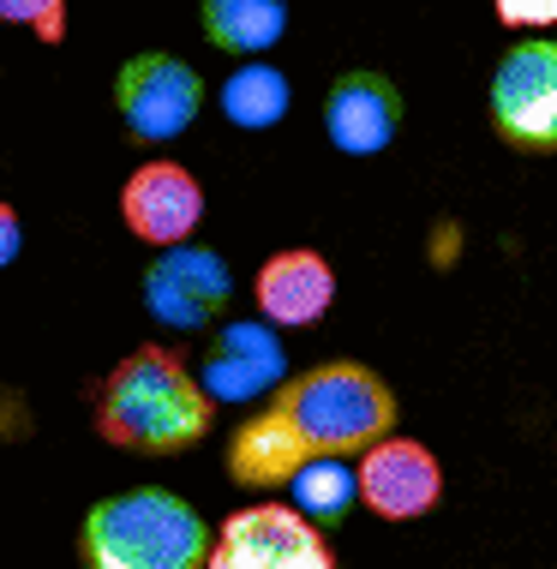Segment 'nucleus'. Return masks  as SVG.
I'll return each mask as SVG.
<instances>
[{
  "instance_id": "nucleus-1",
  "label": "nucleus",
  "mask_w": 557,
  "mask_h": 569,
  "mask_svg": "<svg viewBox=\"0 0 557 569\" xmlns=\"http://www.w3.org/2000/svg\"><path fill=\"white\" fill-rule=\"evenodd\" d=\"M210 420H216V396L205 390V378H192L180 353L157 342L132 348L97 396V432L138 456L192 450V443L210 438Z\"/></svg>"
},
{
  "instance_id": "nucleus-2",
  "label": "nucleus",
  "mask_w": 557,
  "mask_h": 569,
  "mask_svg": "<svg viewBox=\"0 0 557 569\" xmlns=\"http://www.w3.org/2000/svg\"><path fill=\"white\" fill-rule=\"evenodd\" d=\"M216 533L205 516L162 486H132L102 498L79 528L84 569H205Z\"/></svg>"
},
{
  "instance_id": "nucleus-3",
  "label": "nucleus",
  "mask_w": 557,
  "mask_h": 569,
  "mask_svg": "<svg viewBox=\"0 0 557 569\" xmlns=\"http://www.w3.org/2000/svg\"><path fill=\"white\" fill-rule=\"evenodd\" d=\"M312 456H360L396 432V390L360 360H324L270 396Z\"/></svg>"
},
{
  "instance_id": "nucleus-4",
  "label": "nucleus",
  "mask_w": 557,
  "mask_h": 569,
  "mask_svg": "<svg viewBox=\"0 0 557 569\" xmlns=\"http://www.w3.org/2000/svg\"><path fill=\"white\" fill-rule=\"evenodd\" d=\"M486 109H491V132L509 150L551 157L557 150V42L546 37L509 42L498 72H491Z\"/></svg>"
},
{
  "instance_id": "nucleus-5",
  "label": "nucleus",
  "mask_w": 557,
  "mask_h": 569,
  "mask_svg": "<svg viewBox=\"0 0 557 569\" xmlns=\"http://www.w3.org/2000/svg\"><path fill=\"white\" fill-rule=\"evenodd\" d=\"M205 109V79L180 54L145 49L115 72V114L138 144H175Z\"/></svg>"
},
{
  "instance_id": "nucleus-6",
  "label": "nucleus",
  "mask_w": 557,
  "mask_h": 569,
  "mask_svg": "<svg viewBox=\"0 0 557 569\" xmlns=\"http://www.w3.org/2000/svg\"><path fill=\"white\" fill-rule=\"evenodd\" d=\"M205 569H336V551L300 503H252L216 528Z\"/></svg>"
},
{
  "instance_id": "nucleus-7",
  "label": "nucleus",
  "mask_w": 557,
  "mask_h": 569,
  "mask_svg": "<svg viewBox=\"0 0 557 569\" xmlns=\"http://www.w3.org/2000/svg\"><path fill=\"white\" fill-rule=\"evenodd\" d=\"M228 300H235V276L210 246H162V258L145 270V306L168 330H205L228 312Z\"/></svg>"
},
{
  "instance_id": "nucleus-8",
  "label": "nucleus",
  "mask_w": 557,
  "mask_h": 569,
  "mask_svg": "<svg viewBox=\"0 0 557 569\" xmlns=\"http://www.w3.org/2000/svg\"><path fill=\"white\" fill-rule=\"evenodd\" d=\"M120 222H127L132 240L157 246V252L162 246H180L205 222V187H198L192 168L157 157L127 174V187H120Z\"/></svg>"
},
{
  "instance_id": "nucleus-9",
  "label": "nucleus",
  "mask_w": 557,
  "mask_h": 569,
  "mask_svg": "<svg viewBox=\"0 0 557 569\" xmlns=\"http://www.w3.org/2000/svg\"><path fill=\"white\" fill-rule=\"evenodd\" d=\"M444 498V468L420 438H378L360 450V503L384 521H420Z\"/></svg>"
},
{
  "instance_id": "nucleus-10",
  "label": "nucleus",
  "mask_w": 557,
  "mask_h": 569,
  "mask_svg": "<svg viewBox=\"0 0 557 569\" xmlns=\"http://www.w3.org/2000/svg\"><path fill=\"white\" fill-rule=\"evenodd\" d=\"M401 132V90L371 67H354L324 97V138L342 157H378Z\"/></svg>"
},
{
  "instance_id": "nucleus-11",
  "label": "nucleus",
  "mask_w": 557,
  "mask_h": 569,
  "mask_svg": "<svg viewBox=\"0 0 557 569\" xmlns=\"http://www.w3.org/2000/svg\"><path fill=\"white\" fill-rule=\"evenodd\" d=\"M288 353L276 342L270 318H240V325H222L216 342L205 353V390L216 402H252L265 390H282Z\"/></svg>"
},
{
  "instance_id": "nucleus-12",
  "label": "nucleus",
  "mask_w": 557,
  "mask_h": 569,
  "mask_svg": "<svg viewBox=\"0 0 557 569\" xmlns=\"http://www.w3.org/2000/svg\"><path fill=\"white\" fill-rule=\"evenodd\" d=\"M252 300H258V318H270L276 330H306L330 312L336 270L324 252H312V246H282V252H270L265 264H258Z\"/></svg>"
},
{
  "instance_id": "nucleus-13",
  "label": "nucleus",
  "mask_w": 557,
  "mask_h": 569,
  "mask_svg": "<svg viewBox=\"0 0 557 569\" xmlns=\"http://www.w3.org/2000/svg\"><path fill=\"white\" fill-rule=\"evenodd\" d=\"M306 461H312V443L294 432V420L270 402L240 426L235 443H228V480L246 486V491H276V486H294V473H300Z\"/></svg>"
},
{
  "instance_id": "nucleus-14",
  "label": "nucleus",
  "mask_w": 557,
  "mask_h": 569,
  "mask_svg": "<svg viewBox=\"0 0 557 569\" xmlns=\"http://www.w3.org/2000/svg\"><path fill=\"white\" fill-rule=\"evenodd\" d=\"M198 24H205L210 49L258 60L288 37V0H198Z\"/></svg>"
},
{
  "instance_id": "nucleus-15",
  "label": "nucleus",
  "mask_w": 557,
  "mask_h": 569,
  "mask_svg": "<svg viewBox=\"0 0 557 569\" xmlns=\"http://www.w3.org/2000/svg\"><path fill=\"white\" fill-rule=\"evenodd\" d=\"M288 102H294V90H288V79L270 67L265 54H258V60H240V67L228 72V84H222V114L235 120L240 132H270V127H282V120H288Z\"/></svg>"
},
{
  "instance_id": "nucleus-16",
  "label": "nucleus",
  "mask_w": 557,
  "mask_h": 569,
  "mask_svg": "<svg viewBox=\"0 0 557 569\" xmlns=\"http://www.w3.org/2000/svg\"><path fill=\"white\" fill-rule=\"evenodd\" d=\"M294 503L312 521H342L360 503V468H348L342 456H312L294 473Z\"/></svg>"
},
{
  "instance_id": "nucleus-17",
  "label": "nucleus",
  "mask_w": 557,
  "mask_h": 569,
  "mask_svg": "<svg viewBox=\"0 0 557 569\" xmlns=\"http://www.w3.org/2000/svg\"><path fill=\"white\" fill-rule=\"evenodd\" d=\"M0 24H19L37 42H67V0H0Z\"/></svg>"
},
{
  "instance_id": "nucleus-18",
  "label": "nucleus",
  "mask_w": 557,
  "mask_h": 569,
  "mask_svg": "<svg viewBox=\"0 0 557 569\" xmlns=\"http://www.w3.org/2000/svg\"><path fill=\"white\" fill-rule=\"evenodd\" d=\"M498 19L509 30H546L557 24V0H498Z\"/></svg>"
},
{
  "instance_id": "nucleus-19",
  "label": "nucleus",
  "mask_w": 557,
  "mask_h": 569,
  "mask_svg": "<svg viewBox=\"0 0 557 569\" xmlns=\"http://www.w3.org/2000/svg\"><path fill=\"white\" fill-rule=\"evenodd\" d=\"M19 246H24V228H19V210L7 204V198H0V270L12 264V258H19Z\"/></svg>"
}]
</instances>
